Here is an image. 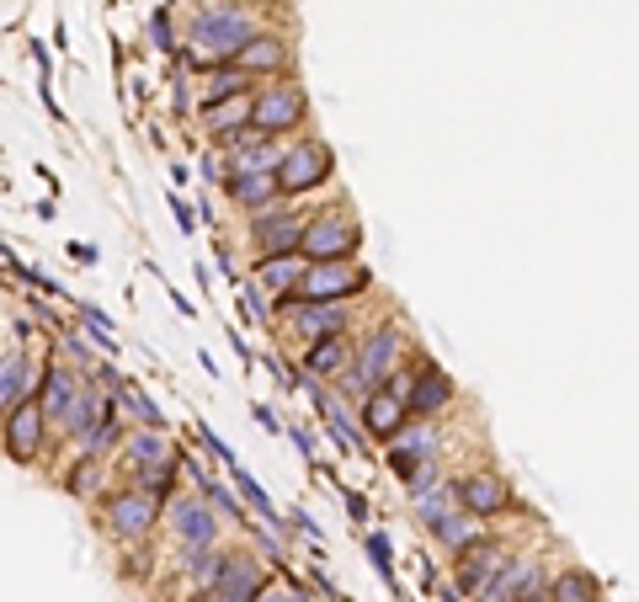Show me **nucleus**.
<instances>
[{
	"instance_id": "nucleus-33",
	"label": "nucleus",
	"mask_w": 639,
	"mask_h": 602,
	"mask_svg": "<svg viewBox=\"0 0 639 602\" xmlns=\"http://www.w3.org/2000/svg\"><path fill=\"white\" fill-rule=\"evenodd\" d=\"M81 443H86V453H96V458H102V453H113V448H118V443H123V426H118V416L107 411V416H102V422H96L92 432L81 437Z\"/></svg>"
},
{
	"instance_id": "nucleus-21",
	"label": "nucleus",
	"mask_w": 639,
	"mask_h": 602,
	"mask_svg": "<svg viewBox=\"0 0 639 602\" xmlns=\"http://www.w3.org/2000/svg\"><path fill=\"white\" fill-rule=\"evenodd\" d=\"M299 272H305V256L299 251H283V256H262L256 262V288L262 294H294V283H299Z\"/></svg>"
},
{
	"instance_id": "nucleus-23",
	"label": "nucleus",
	"mask_w": 639,
	"mask_h": 602,
	"mask_svg": "<svg viewBox=\"0 0 639 602\" xmlns=\"http://www.w3.org/2000/svg\"><path fill=\"white\" fill-rule=\"evenodd\" d=\"M347 358H352L347 336H320V341L305 347V379H331V373L347 368Z\"/></svg>"
},
{
	"instance_id": "nucleus-40",
	"label": "nucleus",
	"mask_w": 639,
	"mask_h": 602,
	"mask_svg": "<svg viewBox=\"0 0 639 602\" xmlns=\"http://www.w3.org/2000/svg\"><path fill=\"white\" fill-rule=\"evenodd\" d=\"M171 209H177V219H182V230H187V235H192V230H198V213L187 209L182 198H171Z\"/></svg>"
},
{
	"instance_id": "nucleus-18",
	"label": "nucleus",
	"mask_w": 639,
	"mask_h": 602,
	"mask_svg": "<svg viewBox=\"0 0 639 602\" xmlns=\"http://www.w3.org/2000/svg\"><path fill=\"white\" fill-rule=\"evenodd\" d=\"M171 528H177V539H182L187 549H213V539H219L213 513L203 507V501H192V496L171 501Z\"/></svg>"
},
{
	"instance_id": "nucleus-29",
	"label": "nucleus",
	"mask_w": 639,
	"mask_h": 602,
	"mask_svg": "<svg viewBox=\"0 0 639 602\" xmlns=\"http://www.w3.org/2000/svg\"><path fill=\"white\" fill-rule=\"evenodd\" d=\"M107 411H113V405L102 400V390H81V394H75V405L64 411V422H60V426L70 432V437H86V432H92V426L102 422Z\"/></svg>"
},
{
	"instance_id": "nucleus-14",
	"label": "nucleus",
	"mask_w": 639,
	"mask_h": 602,
	"mask_svg": "<svg viewBox=\"0 0 639 602\" xmlns=\"http://www.w3.org/2000/svg\"><path fill=\"white\" fill-rule=\"evenodd\" d=\"M480 602H522L539 598V560H507L501 571L490 575L486 587L475 592Z\"/></svg>"
},
{
	"instance_id": "nucleus-45",
	"label": "nucleus",
	"mask_w": 639,
	"mask_h": 602,
	"mask_svg": "<svg viewBox=\"0 0 639 602\" xmlns=\"http://www.w3.org/2000/svg\"><path fill=\"white\" fill-rule=\"evenodd\" d=\"M209 6H219V0H209Z\"/></svg>"
},
{
	"instance_id": "nucleus-27",
	"label": "nucleus",
	"mask_w": 639,
	"mask_h": 602,
	"mask_svg": "<svg viewBox=\"0 0 639 602\" xmlns=\"http://www.w3.org/2000/svg\"><path fill=\"white\" fill-rule=\"evenodd\" d=\"M426 528H432V539H437V543H448V555L469 549L475 539H486V534H480V522H475L469 513H454V507H448L443 517H432Z\"/></svg>"
},
{
	"instance_id": "nucleus-35",
	"label": "nucleus",
	"mask_w": 639,
	"mask_h": 602,
	"mask_svg": "<svg viewBox=\"0 0 639 602\" xmlns=\"http://www.w3.org/2000/svg\"><path fill=\"white\" fill-rule=\"evenodd\" d=\"M368 555H373V571L384 575V581H390V587H400L395 581V549H390V539H384V534H368Z\"/></svg>"
},
{
	"instance_id": "nucleus-26",
	"label": "nucleus",
	"mask_w": 639,
	"mask_h": 602,
	"mask_svg": "<svg viewBox=\"0 0 639 602\" xmlns=\"http://www.w3.org/2000/svg\"><path fill=\"white\" fill-rule=\"evenodd\" d=\"M544 602H603V581L592 571H560L554 581H549V592H544Z\"/></svg>"
},
{
	"instance_id": "nucleus-39",
	"label": "nucleus",
	"mask_w": 639,
	"mask_h": 602,
	"mask_svg": "<svg viewBox=\"0 0 639 602\" xmlns=\"http://www.w3.org/2000/svg\"><path fill=\"white\" fill-rule=\"evenodd\" d=\"M347 517H352V522H363V517H368V496L347 490Z\"/></svg>"
},
{
	"instance_id": "nucleus-15",
	"label": "nucleus",
	"mask_w": 639,
	"mask_h": 602,
	"mask_svg": "<svg viewBox=\"0 0 639 602\" xmlns=\"http://www.w3.org/2000/svg\"><path fill=\"white\" fill-rule=\"evenodd\" d=\"M454 400V379L437 368V362H422V373H411V390H405V411L411 416H437L443 405Z\"/></svg>"
},
{
	"instance_id": "nucleus-22",
	"label": "nucleus",
	"mask_w": 639,
	"mask_h": 602,
	"mask_svg": "<svg viewBox=\"0 0 639 602\" xmlns=\"http://www.w3.org/2000/svg\"><path fill=\"white\" fill-rule=\"evenodd\" d=\"M22 394H32V352L28 347H17V352L0 358V411H11Z\"/></svg>"
},
{
	"instance_id": "nucleus-44",
	"label": "nucleus",
	"mask_w": 639,
	"mask_h": 602,
	"mask_svg": "<svg viewBox=\"0 0 639 602\" xmlns=\"http://www.w3.org/2000/svg\"><path fill=\"white\" fill-rule=\"evenodd\" d=\"M522 602H544V598H522Z\"/></svg>"
},
{
	"instance_id": "nucleus-37",
	"label": "nucleus",
	"mask_w": 639,
	"mask_h": 602,
	"mask_svg": "<svg viewBox=\"0 0 639 602\" xmlns=\"http://www.w3.org/2000/svg\"><path fill=\"white\" fill-rule=\"evenodd\" d=\"M150 43L160 49V54H171V49H177V32H171V11H166V6H155V17H150Z\"/></svg>"
},
{
	"instance_id": "nucleus-28",
	"label": "nucleus",
	"mask_w": 639,
	"mask_h": 602,
	"mask_svg": "<svg viewBox=\"0 0 639 602\" xmlns=\"http://www.w3.org/2000/svg\"><path fill=\"white\" fill-rule=\"evenodd\" d=\"M245 107H251V96H224V102H203V128H209L213 139H224V134H235L245 128Z\"/></svg>"
},
{
	"instance_id": "nucleus-38",
	"label": "nucleus",
	"mask_w": 639,
	"mask_h": 602,
	"mask_svg": "<svg viewBox=\"0 0 639 602\" xmlns=\"http://www.w3.org/2000/svg\"><path fill=\"white\" fill-rule=\"evenodd\" d=\"M251 602H305V592H294V587H273V581H262V592Z\"/></svg>"
},
{
	"instance_id": "nucleus-42",
	"label": "nucleus",
	"mask_w": 639,
	"mask_h": 602,
	"mask_svg": "<svg viewBox=\"0 0 639 602\" xmlns=\"http://www.w3.org/2000/svg\"><path fill=\"white\" fill-rule=\"evenodd\" d=\"M256 422L267 426V432H277V416H273V405H256Z\"/></svg>"
},
{
	"instance_id": "nucleus-2",
	"label": "nucleus",
	"mask_w": 639,
	"mask_h": 602,
	"mask_svg": "<svg viewBox=\"0 0 639 602\" xmlns=\"http://www.w3.org/2000/svg\"><path fill=\"white\" fill-rule=\"evenodd\" d=\"M400 352H405V331H400L395 320H384L379 331L363 336V347L347 358V379H341V394L347 400H363L368 390H379L390 373L400 368Z\"/></svg>"
},
{
	"instance_id": "nucleus-9",
	"label": "nucleus",
	"mask_w": 639,
	"mask_h": 602,
	"mask_svg": "<svg viewBox=\"0 0 639 602\" xmlns=\"http://www.w3.org/2000/svg\"><path fill=\"white\" fill-rule=\"evenodd\" d=\"M358 405H363V416H358V426H363V437H368V443H384V448H390V443H395L400 432L411 426V411H405V400H400V394L390 390V384L368 390L363 400H358Z\"/></svg>"
},
{
	"instance_id": "nucleus-5",
	"label": "nucleus",
	"mask_w": 639,
	"mask_h": 602,
	"mask_svg": "<svg viewBox=\"0 0 639 602\" xmlns=\"http://www.w3.org/2000/svg\"><path fill=\"white\" fill-rule=\"evenodd\" d=\"M336 177V150L326 139H299V145H288V150L277 155V198H305L315 187H326Z\"/></svg>"
},
{
	"instance_id": "nucleus-12",
	"label": "nucleus",
	"mask_w": 639,
	"mask_h": 602,
	"mask_svg": "<svg viewBox=\"0 0 639 602\" xmlns=\"http://www.w3.org/2000/svg\"><path fill=\"white\" fill-rule=\"evenodd\" d=\"M230 64H235L241 75H251V81H256V75H273V81H277V75L294 64V49H288V38L256 32V38H245L241 49L230 54Z\"/></svg>"
},
{
	"instance_id": "nucleus-17",
	"label": "nucleus",
	"mask_w": 639,
	"mask_h": 602,
	"mask_svg": "<svg viewBox=\"0 0 639 602\" xmlns=\"http://www.w3.org/2000/svg\"><path fill=\"white\" fill-rule=\"evenodd\" d=\"M507 560H512V555H507L501 543L475 539L469 549H458V587H464V592H480V587H486V581L501 571Z\"/></svg>"
},
{
	"instance_id": "nucleus-10",
	"label": "nucleus",
	"mask_w": 639,
	"mask_h": 602,
	"mask_svg": "<svg viewBox=\"0 0 639 602\" xmlns=\"http://www.w3.org/2000/svg\"><path fill=\"white\" fill-rule=\"evenodd\" d=\"M454 501H458V513H469L475 522H480V517L512 513V490H507L501 475H490V469H469V475H458Z\"/></svg>"
},
{
	"instance_id": "nucleus-24",
	"label": "nucleus",
	"mask_w": 639,
	"mask_h": 602,
	"mask_svg": "<svg viewBox=\"0 0 639 602\" xmlns=\"http://www.w3.org/2000/svg\"><path fill=\"white\" fill-rule=\"evenodd\" d=\"M224 192L230 203L245 213H267L277 203V181L273 177H224Z\"/></svg>"
},
{
	"instance_id": "nucleus-6",
	"label": "nucleus",
	"mask_w": 639,
	"mask_h": 602,
	"mask_svg": "<svg viewBox=\"0 0 639 602\" xmlns=\"http://www.w3.org/2000/svg\"><path fill=\"white\" fill-rule=\"evenodd\" d=\"M245 38H256V22L245 17L241 6H230V0L209 6L203 17H192V43L209 49V54H219V60H230Z\"/></svg>"
},
{
	"instance_id": "nucleus-7",
	"label": "nucleus",
	"mask_w": 639,
	"mask_h": 602,
	"mask_svg": "<svg viewBox=\"0 0 639 602\" xmlns=\"http://www.w3.org/2000/svg\"><path fill=\"white\" fill-rule=\"evenodd\" d=\"M43 437H49V422H43L38 400H32V394H22V400L6 411V426H0L6 458H11V464H32V458L43 453Z\"/></svg>"
},
{
	"instance_id": "nucleus-3",
	"label": "nucleus",
	"mask_w": 639,
	"mask_h": 602,
	"mask_svg": "<svg viewBox=\"0 0 639 602\" xmlns=\"http://www.w3.org/2000/svg\"><path fill=\"white\" fill-rule=\"evenodd\" d=\"M309 123V91L299 81H273V86L251 91V107H245V128L256 139H277V134H294Z\"/></svg>"
},
{
	"instance_id": "nucleus-41",
	"label": "nucleus",
	"mask_w": 639,
	"mask_h": 602,
	"mask_svg": "<svg viewBox=\"0 0 639 602\" xmlns=\"http://www.w3.org/2000/svg\"><path fill=\"white\" fill-rule=\"evenodd\" d=\"M288 432H294V443H299V453H305V458H315V443H309V432H305V426H288Z\"/></svg>"
},
{
	"instance_id": "nucleus-36",
	"label": "nucleus",
	"mask_w": 639,
	"mask_h": 602,
	"mask_svg": "<svg viewBox=\"0 0 639 602\" xmlns=\"http://www.w3.org/2000/svg\"><path fill=\"white\" fill-rule=\"evenodd\" d=\"M198 490H203V496H209V501H213V507H219L224 517H245V513H241V501H235V490H224L219 480H209V469L198 475Z\"/></svg>"
},
{
	"instance_id": "nucleus-32",
	"label": "nucleus",
	"mask_w": 639,
	"mask_h": 602,
	"mask_svg": "<svg viewBox=\"0 0 639 602\" xmlns=\"http://www.w3.org/2000/svg\"><path fill=\"white\" fill-rule=\"evenodd\" d=\"M64 490H70V496H96V490H102V458L86 453V458L64 475Z\"/></svg>"
},
{
	"instance_id": "nucleus-31",
	"label": "nucleus",
	"mask_w": 639,
	"mask_h": 602,
	"mask_svg": "<svg viewBox=\"0 0 639 602\" xmlns=\"http://www.w3.org/2000/svg\"><path fill=\"white\" fill-rule=\"evenodd\" d=\"M224 96H251V75H241L235 64L209 70V91H203V102H224Z\"/></svg>"
},
{
	"instance_id": "nucleus-34",
	"label": "nucleus",
	"mask_w": 639,
	"mask_h": 602,
	"mask_svg": "<svg viewBox=\"0 0 639 602\" xmlns=\"http://www.w3.org/2000/svg\"><path fill=\"white\" fill-rule=\"evenodd\" d=\"M219 549H187V575L198 581V587H213V575H219Z\"/></svg>"
},
{
	"instance_id": "nucleus-30",
	"label": "nucleus",
	"mask_w": 639,
	"mask_h": 602,
	"mask_svg": "<svg viewBox=\"0 0 639 602\" xmlns=\"http://www.w3.org/2000/svg\"><path fill=\"white\" fill-rule=\"evenodd\" d=\"M230 475H235V485H241V496H245V501L256 507V517H267V522H273L277 534H288V522L277 517V507H273V501H267V490H262V485H256V480H251V475H245V464H241V458L230 464Z\"/></svg>"
},
{
	"instance_id": "nucleus-19",
	"label": "nucleus",
	"mask_w": 639,
	"mask_h": 602,
	"mask_svg": "<svg viewBox=\"0 0 639 602\" xmlns=\"http://www.w3.org/2000/svg\"><path fill=\"white\" fill-rule=\"evenodd\" d=\"M288 315H294V331L309 336V341L352 331V315H347V304H294Z\"/></svg>"
},
{
	"instance_id": "nucleus-20",
	"label": "nucleus",
	"mask_w": 639,
	"mask_h": 602,
	"mask_svg": "<svg viewBox=\"0 0 639 602\" xmlns=\"http://www.w3.org/2000/svg\"><path fill=\"white\" fill-rule=\"evenodd\" d=\"M277 139H251L241 150L224 155V177H273L277 171Z\"/></svg>"
},
{
	"instance_id": "nucleus-4",
	"label": "nucleus",
	"mask_w": 639,
	"mask_h": 602,
	"mask_svg": "<svg viewBox=\"0 0 639 602\" xmlns=\"http://www.w3.org/2000/svg\"><path fill=\"white\" fill-rule=\"evenodd\" d=\"M358 251H363V219H352L347 209L305 213V235H299L305 262H352Z\"/></svg>"
},
{
	"instance_id": "nucleus-43",
	"label": "nucleus",
	"mask_w": 639,
	"mask_h": 602,
	"mask_svg": "<svg viewBox=\"0 0 639 602\" xmlns=\"http://www.w3.org/2000/svg\"><path fill=\"white\" fill-rule=\"evenodd\" d=\"M192 602H224V598H219L213 587H203V592H198V598H192Z\"/></svg>"
},
{
	"instance_id": "nucleus-1",
	"label": "nucleus",
	"mask_w": 639,
	"mask_h": 602,
	"mask_svg": "<svg viewBox=\"0 0 639 602\" xmlns=\"http://www.w3.org/2000/svg\"><path fill=\"white\" fill-rule=\"evenodd\" d=\"M373 288V272L358 262H305L294 294H283L277 309H294V304H347Z\"/></svg>"
},
{
	"instance_id": "nucleus-13",
	"label": "nucleus",
	"mask_w": 639,
	"mask_h": 602,
	"mask_svg": "<svg viewBox=\"0 0 639 602\" xmlns=\"http://www.w3.org/2000/svg\"><path fill=\"white\" fill-rule=\"evenodd\" d=\"M75 394H81V379H75L64 362H49V368L38 373V384H32V400H38L43 422H64V411L75 405Z\"/></svg>"
},
{
	"instance_id": "nucleus-16",
	"label": "nucleus",
	"mask_w": 639,
	"mask_h": 602,
	"mask_svg": "<svg viewBox=\"0 0 639 602\" xmlns=\"http://www.w3.org/2000/svg\"><path fill=\"white\" fill-rule=\"evenodd\" d=\"M262 581H267V575H262V566H256L251 555H224V560H219V575H213V592L224 602H251L262 592Z\"/></svg>"
},
{
	"instance_id": "nucleus-25",
	"label": "nucleus",
	"mask_w": 639,
	"mask_h": 602,
	"mask_svg": "<svg viewBox=\"0 0 639 602\" xmlns=\"http://www.w3.org/2000/svg\"><path fill=\"white\" fill-rule=\"evenodd\" d=\"M128 458H134V469H177V453L166 443V432H128Z\"/></svg>"
},
{
	"instance_id": "nucleus-8",
	"label": "nucleus",
	"mask_w": 639,
	"mask_h": 602,
	"mask_svg": "<svg viewBox=\"0 0 639 602\" xmlns=\"http://www.w3.org/2000/svg\"><path fill=\"white\" fill-rule=\"evenodd\" d=\"M155 522H160V501L155 496H145V490H113L107 496V528L118 534L123 543H139L155 534Z\"/></svg>"
},
{
	"instance_id": "nucleus-11",
	"label": "nucleus",
	"mask_w": 639,
	"mask_h": 602,
	"mask_svg": "<svg viewBox=\"0 0 639 602\" xmlns=\"http://www.w3.org/2000/svg\"><path fill=\"white\" fill-rule=\"evenodd\" d=\"M299 235H305V213L299 209H283L273 203L267 213H256L251 219V241L262 256H283V251H299Z\"/></svg>"
}]
</instances>
